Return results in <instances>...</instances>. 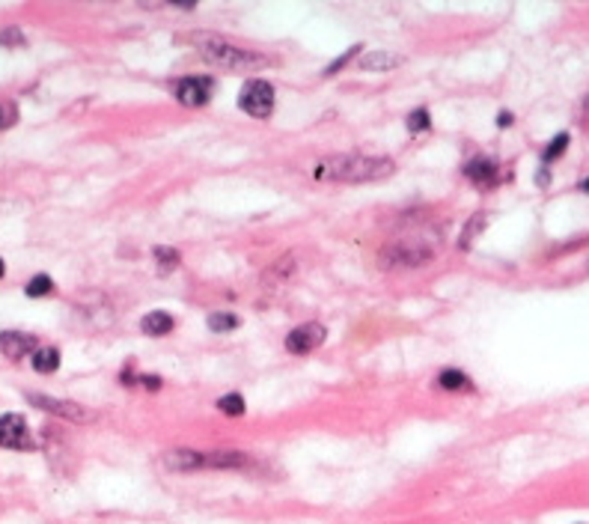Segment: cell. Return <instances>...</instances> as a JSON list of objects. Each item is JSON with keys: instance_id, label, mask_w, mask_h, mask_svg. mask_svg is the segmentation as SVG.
I'll return each mask as SVG.
<instances>
[{"instance_id": "4dcf8cb0", "label": "cell", "mask_w": 589, "mask_h": 524, "mask_svg": "<svg viewBox=\"0 0 589 524\" xmlns=\"http://www.w3.org/2000/svg\"><path fill=\"white\" fill-rule=\"evenodd\" d=\"M3 271H6V269H3V260H0V278H3Z\"/></svg>"}, {"instance_id": "3957f363", "label": "cell", "mask_w": 589, "mask_h": 524, "mask_svg": "<svg viewBox=\"0 0 589 524\" xmlns=\"http://www.w3.org/2000/svg\"><path fill=\"white\" fill-rule=\"evenodd\" d=\"M238 107H242L244 114L256 116V120H265V116L274 111V87L262 81V78L247 81L242 87V93H238Z\"/></svg>"}, {"instance_id": "603a6c76", "label": "cell", "mask_w": 589, "mask_h": 524, "mask_svg": "<svg viewBox=\"0 0 589 524\" xmlns=\"http://www.w3.org/2000/svg\"><path fill=\"white\" fill-rule=\"evenodd\" d=\"M428 125H432V116H428L426 107H417V111L408 116V132H414V134L417 132H426Z\"/></svg>"}, {"instance_id": "4fadbf2b", "label": "cell", "mask_w": 589, "mask_h": 524, "mask_svg": "<svg viewBox=\"0 0 589 524\" xmlns=\"http://www.w3.org/2000/svg\"><path fill=\"white\" fill-rule=\"evenodd\" d=\"M357 66H361L363 72H390V69L402 66V57L390 54V51H369L357 60Z\"/></svg>"}, {"instance_id": "7402d4cb", "label": "cell", "mask_w": 589, "mask_h": 524, "mask_svg": "<svg viewBox=\"0 0 589 524\" xmlns=\"http://www.w3.org/2000/svg\"><path fill=\"white\" fill-rule=\"evenodd\" d=\"M482 226H485V215H476V217H471V221H467V226H464V233H462V247H471L473 244V239L479 233H482Z\"/></svg>"}, {"instance_id": "1f68e13d", "label": "cell", "mask_w": 589, "mask_h": 524, "mask_svg": "<svg viewBox=\"0 0 589 524\" xmlns=\"http://www.w3.org/2000/svg\"><path fill=\"white\" fill-rule=\"evenodd\" d=\"M586 111H589V98H586Z\"/></svg>"}, {"instance_id": "5b68a950", "label": "cell", "mask_w": 589, "mask_h": 524, "mask_svg": "<svg viewBox=\"0 0 589 524\" xmlns=\"http://www.w3.org/2000/svg\"><path fill=\"white\" fill-rule=\"evenodd\" d=\"M0 447H9V450H30L33 447L27 420L21 414H3V417H0Z\"/></svg>"}, {"instance_id": "44dd1931", "label": "cell", "mask_w": 589, "mask_h": 524, "mask_svg": "<svg viewBox=\"0 0 589 524\" xmlns=\"http://www.w3.org/2000/svg\"><path fill=\"white\" fill-rule=\"evenodd\" d=\"M51 289H54V280L48 278V274H36V278L27 283V289H24V292L30 295V298H39V295H48Z\"/></svg>"}, {"instance_id": "277c9868", "label": "cell", "mask_w": 589, "mask_h": 524, "mask_svg": "<svg viewBox=\"0 0 589 524\" xmlns=\"http://www.w3.org/2000/svg\"><path fill=\"white\" fill-rule=\"evenodd\" d=\"M27 399L33 402L36 408H42L48 414H57V417H63V420H72V423H89V420H93V414H89L84 405H78V402L54 399V397H48V393H30Z\"/></svg>"}, {"instance_id": "9c48e42d", "label": "cell", "mask_w": 589, "mask_h": 524, "mask_svg": "<svg viewBox=\"0 0 589 524\" xmlns=\"http://www.w3.org/2000/svg\"><path fill=\"white\" fill-rule=\"evenodd\" d=\"M464 176L479 188H494L500 182V167L491 158H473V161L464 164Z\"/></svg>"}, {"instance_id": "484cf974", "label": "cell", "mask_w": 589, "mask_h": 524, "mask_svg": "<svg viewBox=\"0 0 589 524\" xmlns=\"http://www.w3.org/2000/svg\"><path fill=\"white\" fill-rule=\"evenodd\" d=\"M12 120H15V107L12 105H0V128L12 125Z\"/></svg>"}, {"instance_id": "d4e9b609", "label": "cell", "mask_w": 589, "mask_h": 524, "mask_svg": "<svg viewBox=\"0 0 589 524\" xmlns=\"http://www.w3.org/2000/svg\"><path fill=\"white\" fill-rule=\"evenodd\" d=\"M354 54H357V48H352V51H345L343 57H336V60H334L331 66H327V69H325V75H334V72H339V69H343V66H345L348 60H352V57H354Z\"/></svg>"}, {"instance_id": "83f0119b", "label": "cell", "mask_w": 589, "mask_h": 524, "mask_svg": "<svg viewBox=\"0 0 589 524\" xmlns=\"http://www.w3.org/2000/svg\"><path fill=\"white\" fill-rule=\"evenodd\" d=\"M547 182H551V173H547V170H538V176H536V185H538V188H545Z\"/></svg>"}, {"instance_id": "52a82bcc", "label": "cell", "mask_w": 589, "mask_h": 524, "mask_svg": "<svg viewBox=\"0 0 589 524\" xmlns=\"http://www.w3.org/2000/svg\"><path fill=\"white\" fill-rule=\"evenodd\" d=\"M322 343H325V328L318 322H307V325H298V328L286 337V349L295 352V354H309Z\"/></svg>"}, {"instance_id": "4316f807", "label": "cell", "mask_w": 589, "mask_h": 524, "mask_svg": "<svg viewBox=\"0 0 589 524\" xmlns=\"http://www.w3.org/2000/svg\"><path fill=\"white\" fill-rule=\"evenodd\" d=\"M141 381L146 384V388H149V390H158V388H161V379H158V375H143V379H141Z\"/></svg>"}, {"instance_id": "f1b7e54d", "label": "cell", "mask_w": 589, "mask_h": 524, "mask_svg": "<svg viewBox=\"0 0 589 524\" xmlns=\"http://www.w3.org/2000/svg\"><path fill=\"white\" fill-rule=\"evenodd\" d=\"M497 125H512V114H497Z\"/></svg>"}, {"instance_id": "9a60e30c", "label": "cell", "mask_w": 589, "mask_h": 524, "mask_svg": "<svg viewBox=\"0 0 589 524\" xmlns=\"http://www.w3.org/2000/svg\"><path fill=\"white\" fill-rule=\"evenodd\" d=\"M60 367V352L57 349H36V354H33V370L36 372H42V375H48V372H54Z\"/></svg>"}, {"instance_id": "5bb4252c", "label": "cell", "mask_w": 589, "mask_h": 524, "mask_svg": "<svg viewBox=\"0 0 589 524\" xmlns=\"http://www.w3.org/2000/svg\"><path fill=\"white\" fill-rule=\"evenodd\" d=\"M141 328H143V334H149V337H164V334L173 331V316L164 313V310H155V313L143 316Z\"/></svg>"}, {"instance_id": "30bf717a", "label": "cell", "mask_w": 589, "mask_h": 524, "mask_svg": "<svg viewBox=\"0 0 589 524\" xmlns=\"http://www.w3.org/2000/svg\"><path fill=\"white\" fill-rule=\"evenodd\" d=\"M251 459L247 453L242 450H212V453H203V468H215V471H238V468H247Z\"/></svg>"}, {"instance_id": "ffe728a7", "label": "cell", "mask_w": 589, "mask_h": 524, "mask_svg": "<svg viewBox=\"0 0 589 524\" xmlns=\"http://www.w3.org/2000/svg\"><path fill=\"white\" fill-rule=\"evenodd\" d=\"M217 408L229 414V417H238V414H244V399L238 393H226V397L217 399Z\"/></svg>"}, {"instance_id": "f546056e", "label": "cell", "mask_w": 589, "mask_h": 524, "mask_svg": "<svg viewBox=\"0 0 589 524\" xmlns=\"http://www.w3.org/2000/svg\"><path fill=\"white\" fill-rule=\"evenodd\" d=\"M581 191H583V194H589V176H586L583 182H581Z\"/></svg>"}, {"instance_id": "e0dca14e", "label": "cell", "mask_w": 589, "mask_h": 524, "mask_svg": "<svg viewBox=\"0 0 589 524\" xmlns=\"http://www.w3.org/2000/svg\"><path fill=\"white\" fill-rule=\"evenodd\" d=\"M208 328H212L215 334H226V331L238 328V316H233V313H215V316H208Z\"/></svg>"}, {"instance_id": "7c38bea8", "label": "cell", "mask_w": 589, "mask_h": 524, "mask_svg": "<svg viewBox=\"0 0 589 524\" xmlns=\"http://www.w3.org/2000/svg\"><path fill=\"white\" fill-rule=\"evenodd\" d=\"M387 260L396 265H423L432 260V251L428 247H414V244H396L387 251Z\"/></svg>"}, {"instance_id": "ac0fdd59", "label": "cell", "mask_w": 589, "mask_h": 524, "mask_svg": "<svg viewBox=\"0 0 589 524\" xmlns=\"http://www.w3.org/2000/svg\"><path fill=\"white\" fill-rule=\"evenodd\" d=\"M565 150H568V134L563 132V134H556L554 141L545 146V152H542V161H545V164H551V161H556V158H560Z\"/></svg>"}, {"instance_id": "6da1fadb", "label": "cell", "mask_w": 589, "mask_h": 524, "mask_svg": "<svg viewBox=\"0 0 589 524\" xmlns=\"http://www.w3.org/2000/svg\"><path fill=\"white\" fill-rule=\"evenodd\" d=\"M393 173L390 158H378V155H336L331 161L318 164L316 176L334 182H375Z\"/></svg>"}, {"instance_id": "2e32d148", "label": "cell", "mask_w": 589, "mask_h": 524, "mask_svg": "<svg viewBox=\"0 0 589 524\" xmlns=\"http://www.w3.org/2000/svg\"><path fill=\"white\" fill-rule=\"evenodd\" d=\"M437 381H441L444 390H471V379L458 370H444L437 375Z\"/></svg>"}, {"instance_id": "7a4b0ae2", "label": "cell", "mask_w": 589, "mask_h": 524, "mask_svg": "<svg viewBox=\"0 0 589 524\" xmlns=\"http://www.w3.org/2000/svg\"><path fill=\"white\" fill-rule=\"evenodd\" d=\"M194 45L199 48L203 60L217 66V69L247 72V69L265 66V57L262 54H253V51H247V48H238V45L226 42V39H221V36H212V33H197L194 36Z\"/></svg>"}, {"instance_id": "8fae6325", "label": "cell", "mask_w": 589, "mask_h": 524, "mask_svg": "<svg viewBox=\"0 0 589 524\" xmlns=\"http://www.w3.org/2000/svg\"><path fill=\"white\" fill-rule=\"evenodd\" d=\"M164 464L170 471H179V473L203 471V453L199 450H170L164 456Z\"/></svg>"}, {"instance_id": "8992f818", "label": "cell", "mask_w": 589, "mask_h": 524, "mask_svg": "<svg viewBox=\"0 0 589 524\" xmlns=\"http://www.w3.org/2000/svg\"><path fill=\"white\" fill-rule=\"evenodd\" d=\"M215 93V81L212 78H182V81L176 84V98L188 107H199L206 105L208 98Z\"/></svg>"}, {"instance_id": "ba28073f", "label": "cell", "mask_w": 589, "mask_h": 524, "mask_svg": "<svg viewBox=\"0 0 589 524\" xmlns=\"http://www.w3.org/2000/svg\"><path fill=\"white\" fill-rule=\"evenodd\" d=\"M0 354L9 361H21L27 354H36V337L18 331H3L0 334Z\"/></svg>"}, {"instance_id": "cb8c5ba5", "label": "cell", "mask_w": 589, "mask_h": 524, "mask_svg": "<svg viewBox=\"0 0 589 524\" xmlns=\"http://www.w3.org/2000/svg\"><path fill=\"white\" fill-rule=\"evenodd\" d=\"M0 45H24V33L18 27H6V30H0Z\"/></svg>"}, {"instance_id": "d6986e66", "label": "cell", "mask_w": 589, "mask_h": 524, "mask_svg": "<svg viewBox=\"0 0 589 524\" xmlns=\"http://www.w3.org/2000/svg\"><path fill=\"white\" fill-rule=\"evenodd\" d=\"M155 260H158V269L161 271H173L179 262H182V256L173 247H155Z\"/></svg>"}]
</instances>
